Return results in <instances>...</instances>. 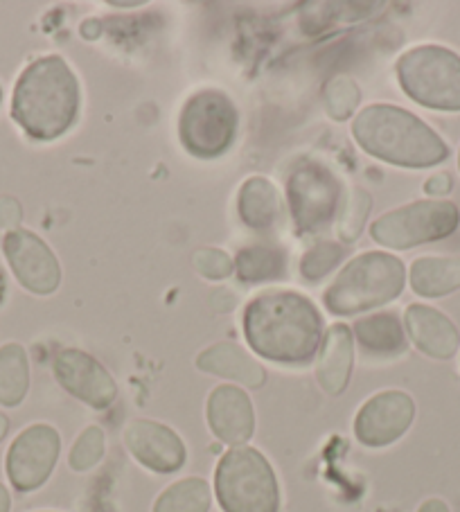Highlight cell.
I'll use <instances>...</instances> for the list:
<instances>
[{"instance_id":"cell-21","label":"cell","mask_w":460,"mask_h":512,"mask_svg":"<svg viewBox=\"0 0 460 512\" xmlns=\"http://www.w3.org/2000/svg\"><path fill=\"white\" fill-rule=\"evenodd\" d=\"M411 289L420 298H442L460 289V258L424 255L411 264Z\"/></svg>"},{"instance_id":"cell-29","label":"cell","mask_w":460,"mask_h":512,"mask_svg":"<svg viewBox=\"0 0 460 512\" xmlns=\"http://www.w3.org/2000/svg\"><path fill=\"white\" fill-rule=\"evenodd\" d=\"M192 267L206 280H226L235 273V260L226 251L203 246L192 255Z\"/></svg>"},{"instance_id":"cell-13","label":"cell","mask_w":460,"mask_h":512,"mask_svg":"<svg viewBox=\"0 0 460 512\" xmlns=\"http://www.w3.org/2000/svg\"><path fill=\"white\" fill-rule=\"evenodd\" d=\"M52 373H55L59 386L68 395L77 397L79 402L88 404L91 409H109L115 397H118V384H115L109 370L84 350H59L52 359Z\"/></svg>"},{"instance_id":"cell-31","label":"cell","mask_w":460,"mask_h":512,"mask_svg":"<svg viewBox=\"0 0 460 512\" xmlns=\"http://www.w3.org/2000/svg\"><path fill=\"white\" fill-rule=\"evenodd\" d=\"M418 512H451L449 506L442 499H427L418 508Z\"/></svg>"},{"instance_id":"cell-18","label":"cell","mask_w":460,"mask_h":512,"mask_svg":"<svg viewBox=\"0 0 460 512\" xmlns=\"http://www.w3.org/2000/svg\"><path fill=\"white\" fill-rule=\"evenodd\" d=\"M237 215L251 231L271 235L282 226L285 203L276 185L264 176H251L237 192Z\"/></svg>"},{"instance_id":"cell-8","label":"cell","mask_w":460,"mask_h":512,"mask_svg":"<svg viewBox=\"0 0 460 512\" xmlns=\"http://www.w3.org/2000/svg\"><path fill=\"white\" fill-rule=\"evenodd\" d=\"M460 224L458 206L451 201L422 199L388 210L370 226V237L386 249L409 251L420 244L445 240Z\"/></svg>"},{"instance_id":"cell-28","label":"cell","mask_w":460,"mask_h":512,"mask_svg":"<svg viewBox=\"0 0 460 512\" xmlns=\"http://www.w3.org/2000/svg\"><path fill=\"white\" fill-rule=\"evenodd\" d=\"M104 454H106V434L97 425L86 427L82 434L77 436L73 449H70L68 465L70 470L79 474L91 472L95 465H100Z\"/></svg>"},{"instance_id":"cell-25","label":"cell","mask_w":460,"mask_h":512,"mask_svg":"<svg viewBox=\"0 0 460 512\" xmlns=\"http://www.w3.org/2000/svg\"><path fill=\"white\" fill-rule=\"evenodd\" d=\"M361 102V88L350 77H334L323 88L325 113L336 122L350 120Z\"/></svg>"},{"instance_id":"cell-3","label":"cell","mask_w":460,"mask_h":512,"mask_svg":"<svg viewBox=\"0 0 460 512\" xmlns=\"http://www.w3.org/2000/svg\"><path fill=\"white\" fill-rule=\"evenodd\" d=\"M352 136L368 156L406 170H427L449 158V145L427 122L393 104H370L359 111Z\"/></svg>"},{"instance_id":"cell-6","label":"cell","mask_w":460,"mask_h":512,"mask_svg":"<svg viewBox=\"0 0 460 512\" xmlns=\"http://www.w3.org/2000/svg\"><path fill=\"white\" fill-rule=\"evenodd\" d=\"M402 91L431 111L460 113V57L445 46H418L397 59Z\"/></svg>"},{"instance_id":"cell-17","label":"cell","mask_w":460,"mask_h":512,"mask_svg":"<svg viewBox=\"0 0 460 512\" xmlns=\"http://www.w3.org/2000/svg\"><path fill=\"white\" fill-rule=\"evenodd\" d=\"M355 368V337L345 323H334L316 355V382L327 395H343Z\"/></svg>"},{"instance_id":"cell-36","label":"cell","mask_w":460,"mask_h":512,"mask_svg":"<svg viewBox=\"0 0 460 512\" xmlns=\"http://www.w3.org/2000/svg\"><path fill=\"white\" fill-rule=\"evenodd\" d=\"M0 102H3V88H0Z\"/></svg>"},{"instance_id":"cell-1","label":"cell","mask_w":460,"mask_h":512,"mask_svg":"<svg viewBox=\"0 0 460 512\" xmlns=\"http://www.w3.org/2000/svg\"><path fill=\"white\" fill-rule=\"evenodd\" d=\"M242 330L255 355L282 366L309 364L325 337L318 307L289 289H269L249 300Z\"/></svg>"},{"instance_id":"cell-30","label":"cell","mask_w":460,"mask_h":512,"mask_svg":"<svg viewBox=\"0 0 460 512\" xmlns=\"http://www.w3.org/2000/svg\"><path fill=\"white\" fill-rule=\"evenodd\" d=\"M451 185H454L451 176L447 172H440V174H433L431 179L424 181V192L431 194V197H442V194L451 192Z\"/></svg>"},{"instance_id":"cell-24","label":"cell","mask_w":460,"mask_h":512,"mask_svg":"<svg viewBox=\"0 0 460 512\" xmlns=\"http://www.w3.org/2000/svg\"><path fill=\"white\" fill-rule=\"evenodd\" d=\"M212 492L206 479L188 476L158 494L152 512H210Z\"/></svg>"},{"instance_id":"cell-23","label":"cell","mask_w":460,"mask_h":512,"mask_svg":"<svg viewBox=\"0 0 460 512\" xmlns=\"http://www.w3.org/2000/svg\"><path fill=\"white\" fill-rule=\"evenodd\" d=\"M30 391V359L21 343L0 346V406L14 409Z\"/></svg>"},{"instance_id":"cell-32","label":"cell","mask_w":460,"mask_h":512,"mask_svg":"<svg viewBox=\"0 0 460 512\" xmlns=\"http://www.w3.org/2000/svg\"><path fill=\"white\" fill-rule=\"evenodd\" d=\"M12 510V497H10V490L5 488L3 483H0V512H10Z\"/></svg>"},{"instance_id":"cell-9","label":"cell","mask_w":460,"mask_h":512,"mask_svg":"<svg viewBox=\"0 0 460 512\" xmlns=\"http://www.w3.org/2000/svg\"><path fill=\"white\" fill-rule=\"evenodd\" d=\"M287 203L298 233H323L341 213V181L323 163H298L287 179Z\"/></svg>"},{"instance_id":"cell-5","label":"cell","mask_w":460,"mask_h":512,"mask_svg":"<svg viewBox=\"0 0 460 512\" xmlns=\"http://www.w3.org/2000/svg\"><path fill=\"white\" fill-rule=\"evenodd\" d=\"M215 497L224 512H280L278 476L255 447H233L219 458Z\"/></svg>"},{"instance_id":"cell-16","label":"cell","mask_w":460,"mask_h":512,"mask_svg":"<svg viewBox=\"0 0 460 512\" xmlns=\"http://www.w3.org/2000/svg\"><path fill=\"white\" fill-rule=\"evenodd\" d=\"M404 325L413 346L431 359H451L460 348L458 328L447 314H442L436 307L422 303L406 307Z\"/></svg>"},{"instance_id":"cell-10","label":"cell","mask_w":460,"mask_h":512,"mask_svg":"<svg viewBox=\"0 0 460 512\" xmlns=\"http://www.w3.org/2000/svg\"><path fill=\"white\" fill-rule=\"evenodd\" d=\"M61 454L59 431L39 422L25 427L7 449L5 472L16 492H34L52 476Z\"/></svg>"},{"instance_id":"cell-35","label":"cell","mask_w":460,"mask_h":512,"mask_svg":"<svg viewBox=\"0 0 460 512\" xmlns=\"http://www.w3.org/2000/svg\"><path fill=\"white\" fill-rule=\"evenodd\" d=\"M113 7H140L143 3H111Z\"/></svg>"},{"instance_id":"cell-14","label":"cell","mask_w":460,"mask_h":512,"mask_svg":"<svg viewBox=\"0 0 460 512\" xmlns=\"http://www.w3.org/2000/svg\"><path fill=\"white\" fill-rule=\"evenodd\" d=\"M125 445L136 461L154 474L179 472L188 458L183 438L163 422L138 418L125 429Z\"/></svg>"},{"instance_id":"cell-22","label":"cell","mask_w":460,"mask_h":512,"mask_svg":"<svg viewBox=\"0 0 460 512\" xmlns=\"http://www.w3.org/2000/svg\"><path fill=\"white\" fill-rule=\"evenodd\" d=\"M235 273L251 285L282 280L287 276V251L276 244L244 246L235 255Z\"/></svg>"},{"instance_id":"cell-11","label":"cell","mask_w":460,"mask_h":512,"mask_svg":"<svg viewBox=\"0 0 460 512\" xmlns=\"http://www.w3.org/2000/svg\"><path fill=\"white\" fill-rule=\"evenodd\" d=\"M3 253L23 289L37 296L55 294L61 282V267L55 251L39 235L25 228H12L3 237Z\"/></svg>"},{"instance_id":"cell-19","label":"cell","mask_w":460,"mask_h":512,"mask_svg":"<svg viewBox=\"0 0 460 512\" xmlns=\"http://www.w3.org/2000/svg\"><path fill=\"white\" fill-rule=\"evenodd\" d=\"M359 352L370 361L400 359L409 350V337L402 328V321L391 312L373 314L359 319L352 328Z\"/></svg>"},{"instance_id":"cell-7","label":"cell","mask_w":460,"mask_h":512,"mask_svg":"<svg viewBox=\"0 0 460 512\" xmlns=\"http://www.w3.org/2000/svg\"><path fill=\"white\" fill-rule=\"evenodd\" d=\"M240 116L233 100L217 88L188 97L179 113V140L185 152L201 161L224 156L235 143Z\"/></svg>"},{"instance_id":"cell-33","label":"cell","mask_w":460,"mask_h":512,"mask_svg":"<svg viewBox=\"0 0 460 512\" xmlns=\"http://www.w3.org/2000/svg\"><path fill=\"white\" fill-rule=\"evenodd\" d=\"M7 434H10V418L5 413H0V443H3Z\"/></svg>"},{"instance_id":"cell-27","label":"cell","mask_w":460,"mask_h":512,"mask_svg":"<svg viewBox=\"0 0 460 512\" xmlns=\"http://www.w3.org/2000/svg\"><path fill=\"white\" fill-rule=\"evenodd\" d=\"M370 208H373V199L366 190H352L350 197L345 199L343 210L339 213V222H336V233H339L345 244H352L359 240L361 231H364L366 219L370 215Z\"/></svg>"},{"instance_id":"cell-37","label":"cell","mask_w":460,"mask_h":512,"mask_svg":"<svg viewBox=\"0 0 460 512\" xmlns=\"http://www.w3.org/2000/svg\"><path fill=\"white\" fill-rule=\"evenodd\" d=\"M458 170H460V152H458Z\"/></svg>"},{"instance_id":"cell-34","label":"cell","mask_w":460,"mask_h":512,"mask_svg":"<svg viewBox=\"0 0 460 512\" xmlns=\"http://www.w3.org/2000/svg\"><path fill=\"white\" fill-rule=\"evenodd\" d=\"M5 296H7V273L3 267H0V305L5 303Z\"/></svg>"},{"instance_id":"cell-15","label":"cell","mask_w":460,"mask_h":512,"mask_svg":"<svg viewBox=\"0 0 460 512\" xmlns=\"http://www.w3.org/2000/svg\"><path fill=\"white\" fill-rule=\"evenodd\" d=\"M206 420L215 438L230 447H244L255 434L253 402L240 386H217L208 395Z\"/></svg>"},{"instance_id":"cell-26","label":"cell","mask_w":460,"mask_h":512,"mask_svg":"<svg viewBox=\"0 0 460 512\" xmlns=\"http://www.w3.org/2000/svg\"><path fill=\"white\" fill-rule=\"evenodd\" d=\"M348 255V246L339 242H321L314 244L303 258H300V276L307 282L323 280L327 273L334 271Z\"/></svg>"},{"instance_id":"cell-12","label":"cell","mask_w":460,"mask_h":512,"mask_svg":"<svg viewBox=\"0 0 460 512\" xmlns=\"http://www.w3.org/2000/svg\"><path fill=\"white\" fill-rule=\"evenodd\" d=\"M415 420V402L404 391H382L364 402L355 416V438L364 447L382 449L400 440Z\"/></svg>"},{"instance_id":"cell-2","label":"cell","mask_w":460,"mask_h":512,"mask_svg":"<svg viewBox=\"0 0 460 512\" xmlns=\"http://www.w3.org/2000/svg\"><path fill=\"white\" fill-rule=\"evenodd\" d=\"M82 104L79 79L68 61L48 55L23 70L12 93V120L39 143H52L73 129Z\"/></svg>"},{"instance_id":"cell-20","label":"cell","mask_w":460,"mask_h":512,"mask_svg":"<svg viewBox=\"0 0 460 512\" xmlns=\"http://www.w3.org/2000/svg\"><path fill=\"white\" fill-rule=\"evenodd\" d=\"M197 368L203 373L230 379L246 388H262L267 384V370L258 359L251 357L237 343L221 341L201 352L197 357Z\"/></svg>"},{"instance_id":"cell-4","label":"cell","mask_w":460,"mask_h":512,"mask_svg":"<svg viewBox=\"0 0 460 512\" xmlns=\"http://www.w3.org/2000/svg\"><path fill=\"white\" fill-rule=\"evenodd\" d=\"M404 262L386 251H368L352 258L323 294L325 310L334 316H355L391 303L404 291Z\"/></svg>"}]
</instances>
